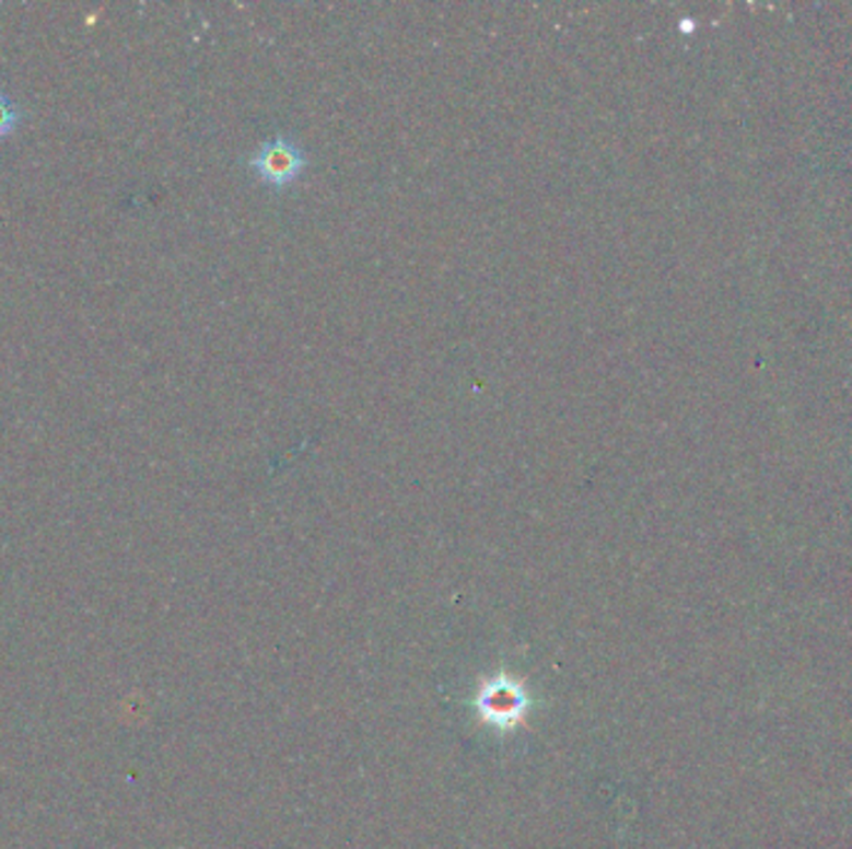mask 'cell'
I'll return each instance as SVG.
<instances>
[{"instance_id": "1", "label": "cell", "mask_w": 852, "mask_h": 849, "mask_svg": "<svg viewBox=\"0 0 852 849\" xmlns=\"http://www.w3.org/2000/svg\"><path fill=\"white\" fill-rule=\"evenodd\" d=\"M247 167L259 183L282 193L297 183L310 167V152L292 135H275L257 144V150L247 158Z\"/></svg>"}, {"instance_id": "2", "label": "cell", "mask_w": 852, "mask_h": 849, "mask_svg": "<svg viewBox=\"0 0 852 849\" xmlns=\"http://www.w3.org/2000/svg\"><path fill=\"white\" fill-rule=\"evenodd\" d=\"M5 120V113L3 111H0V123H3Z\"/></svg>"}]
</instances>
